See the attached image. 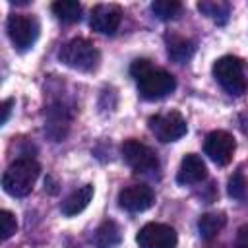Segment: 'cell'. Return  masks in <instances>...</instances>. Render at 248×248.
Masks as SVG:
<instances>
[{
	"label": "cell",
	"instance_id": "cell-19",
	"mask_svg": "<svg viewBox=\"0 0 248 248\" xmlns=\"http://www.w3.org/2000/svg\"><path fill=\"white\" fill-rule=\"evenodd\" d=\"M180 10H182V4L176 2V0H155V2H151V12L159 19H172L180 14Z\"/></svg>",
	"mask_w": 248,
	"mask_h": 248
},
{
	"label": "cell",
	"instance_id": "cell-22",
	"mask_svg": "<svg viewBox=\"0 0 248 248\" xmlns=\"http://www.w3.org/2000/svg\"><path fill=\"white\" fill-rule=\"evenodd\" d=\"M153 66H151V62L147 60V58H138V60H134L132 62V66H130V74H132V78H141L145 72H149Z\"/></svg>",
	"mask_w": 248,
	"mask_h": 248
},
{
	"label": "cell",
	"instance_id": "cell-13",
	"mask_svg": "<svg viewBox=\"0 0 248 248\" xmlns=\"http://www.w3.org/2000/svg\"><path fill=\"white\" fill-rule=\"evenodd\" d=\"M93 186L91 184H85V186H81V188H78V190H74L64 202H62V213L66 215V217H74V215H78V213H81L87 205H89V202H91V198H93Z\"/></svg>",
	"mask_w": 248,
	"mask_h": 248
},
{
	"label": "cell",
	"instance_id": "cell-14",
	"mask_svg": "<svg viewBox=\"0 0 248 248\" xmlns=\"http://www.w3.org/2000/svg\"><path fill=\"white\" fill-rule=\"evenodd\" d=\"M122 240V232L120 227L114 221H103L97 231L93 232V244L95 248H116Z\"/></svg>",
	"mask_w": 248,
	"mask_h": 248
},
{
	"label": "cell",
	"instance_id": "cell-16",
	"mask_svg": "<svg viewBox=\"0 0 248 248\" xmlns=\"http://www.w3.org/2000/svg\"><path fill=\"white\" fill-rule=\"evenodd\" d=\"M225 223H227L225 213H203L198 221V231H200L202 238L209 240V238H213L221 232Z\"/></svg>",
	"mask_w": 248,
	"mask_h": 248
},
{
	"label": "cell",
	"instance_id": "cell-4",
	"mask_svg": "<svg viewBox=\"0 0 248 248\" xmlns=\"http://www.w3.org/2000/svg\"><path fill=\"white\" fill-rule=\"evenodd\" d=\"M136 81H138L140 95L147 101H159V99L167 97L169 93H172L176 87L174 76L169 74L167 70H161V68H151L149 72H145Z\"/></svg>",
	"mask_w": 248,
	"mask_h": 248
},
{
	"label": "cell",
	"instance_id": "cell-3",
	"mask_svg": "<svg viewBox=\"0 0 248 248\" xmlns=\"http://www.w3.org/2000/svg\"><path fill=\"white\" fill-rule=\"evenodd\" d=\"M213 78L231 95H242L246 91V79L242 74V62L234 56H221L213 64Z\"/></svg>",
	"mask_w": 248,
	"mask_h": 248
},
{
	"label": "cell",
	"instance_id": "cell-8",
	"mask_svg": "<svg viewBox=\"0 0 248 248\" xmlns=\"http://www.w3.org/2000/svg\"><path fill=\"white\" fill-rule=\"evenodd\" d=\"M122 157L128 163V167L136 172H149L159 167L155 151L138 140H126L122 143Z\"/></svg>",
	"mask_w": 248,
	"mask_h": 248
},
{
	"label": "cell",
	"instance_id": "cell-18",
	"mask_svg": "<svg viewBox=\"0 0 248 248\" xmlns=\"http://www.w3.org/2000/svg\"><path fill=\"white\" fill-rule=\"evenodd\" d=\"M198 10L202 14H205V16H209L211 19H215L217 23H225L227 17H229V12H231L229 4L227 2H219V0L217 2L215 0H203V2L198 4Z\"/></svg>",
	"mask_w": 248,
	"mask_h": 248
},
{
	"label": "cell",
	"instance_id": "cell-20",
	"mask_svg": "<svg viewBox=\"0 0 248 248\" xmlns=\"http://www.w3.org/2000/svg\"><path fill=\"white\" fill-rule=\"evenodd\" d=\"M16 231H17V221H16L14 213L8 209H2L0 211V236H2V240H8Z\"/></svg>",
	"mask_w": 248,
	"mask_h": 248
},
{
	"label": "cell",
	"instance_id": "cell-12",
	"mask_svg": "<svg viewBox=\"0 0 248 248\" xmlns=\"http://www.w3.org/2000/svg\"><path fill=\"white\" fill-rule=\"evenodd\" d=\"M207 176L205 163L196 153H186L180 161V169L176 174V180L180 184H198Z\"/></svg>",
	"mask_w": 248,
	"mask_h": 248
},
{
	"label": "cell",
	"instance_id": "cell-2",
	"mask_svg": "<svg viewBox=\"0 0 248 248\" xmlns=\"http://www.w3.org/2000/svg\"><path fill=\"white\" fill-rule=\"evenodd\" d=\"M60 62H64L68 68L78 70V72H93L99 66L101 54L97 50V46L83 39V37H76L72 41H68L60 52H58Z\"/></svg>",
	"mask_w": 248,
	"mask_h": 248
},
{
	"label": "cell",
	"instance_id": "cell-10",
	"mask_svg": "<svg viewBox=\"0 0 248 248\" xmlns=\"http://www.w3.org/2000/svg\"><path fill=\"white\" fill-rule=\"evenodd\" d=\"M122 19V10L116 4H97L91 10L89 16V25L93 31L101 35H112Z\"/></svg>",
	"mask_w": 248,
	"mask_h": 248
},
{
	"label": "cell",
	"instance_id": "cell-1",
	"mask_svg": "<svg viewBox=\"0 0 248 248\" xmlns=\"http://www.w3.org/2000/svg\"><path fill=\"white\" fill-rule=\"evenodd\" d=\"M41 172V167L31 157H21L12 163L2 174V188L14 198H23L33 190V184Z\"/></svg>",
	"mask_w": 248,
	"mask_h": 248
},
{
	"label": "cell",
	"instance_id": "cell-9",
	"mask_svg": "<svg viewBox=\"0 0 248 248\" xmlns=\"http://www.w3.org/2000/svg\"><path fill=\"white\" fill-rule=\"evenodd\" d=\"M203 149H205V155L215 163V165H229L231 159H232V153L236 149V143H234V138L225 132V130H215L211 134H207L205 138V143H203Z\"/></svg>",
	"mask_w": 248,
	"mask_h": 248
},
{
	"label": "cell",
	"instance_id": "cell-6",
	"mask_svg": "<svg viewBox=\"0 0 248 248\" xmlns=\"http://www.w3.org/2000/svg\"><path fill=\"white\" fill-rule=\"evenodd\" d=\"M149 130L155 134V138L163 143H169V141H176L180 140L188 126H186V120L184 116L178 112V110H169V112H161V114H155L149 118Z\"/></svg>",
	"mask_w": 248,
	"mask_h": 248
},
{
	"label": "cell",
	"instance_id": "cell-23",
	"mask_svg": "<svg viewBox=\"0 0 248 248\" xmlns=\"http://www.w3.org/2000/svg\"><path fill=\"white\" fill-rule=\"evenodd\" d=\"M236 248H248V225L238 229L236 234Z\"/></svg>",
	"mask_w": 248,
	"mask_h": 248
},
{
	"label": "cell",
	"instance_id": "cell-21",
	"mask_svg": "<svg viewBox=\"0 0 248 248\" xmlns=\"http://www.w3.org/2000/svg\"><path fill=\"white\" fill-rule=\"evenodd\" d=\"M229 194L236 200H242L246 196V180L240 172H234L231 178H229Z\"/></svg>",
	"mask_w": 248,
	"mask_h": 248
},
{
	"label": "cell",
	"instance_id": "cell-11",
	"mask_svg": "<svg viewBox=\"0 0 248 248\" xmlns=\"http://www.w3.org/2000/svg\"><path fill=\"white\" fill-rule=\"evenodd\" d=\"M153 200H155L153 190L147 184H130V186L122 188L118 194L120 207H124L126 211H132V213H140V211L149 209Z\"/></svg>",
	"mask_w": 248,
	"mask_h": 248
},
{
	"label": "cell",
	"instance_id": "cell-7",
	"mask_svg": "<svg viewBox=\"0 0 248 248\" xmlns=\"http://www.w3.org/2000/svg\"><path fill=\"white\" fill-rule=\"evenodd\" d=\"M140 248H174L178 242L176 231L165 223H147L136 234Z\"/></svg>",
	"mask_w": 248,
	"mask_h": 248
},
{
	"label": "cell",
	"instance_id": "cell-24",
	"mask_svg": "<svg viewBox=\"0 0 248 248\" xmlns=\"http://www.w3.org/2000/svg\"><path fill=\"white\" fill-rule=\"evenodd\" d=\"M12 105H14V99H6L0 108H2V116H0V124H6L8 118H10V110H12Z\"/></svg>",
	"mask_w": 248,
	"mask_h": 248
},
{
	"label": "cell",
	"instance_id": "cell-5",
	"mask_svg": "<svg viewBox=\"0 0 248 248\" xmlns=\"http://www.w3.org/2000/svg\"><path fill=\"white\" fill-rule=\"evenodd\" d=\"M6 27H8V35L12 43L19 50L31 48L39 37V21L27 14H12L8 17Z\"/></svg>",
	"mask_w": 248,
	"mask_h": 248
},
{
	"label": "cell",
	"instance_id": "cell-15",
	"mask_svg": "<svg viewBox=\"0 0 248 248\" xmlns=\"http://www.w3.org/2000/svg\"><path fill=\"white\" fill-rule=\"evenodd\" d=\"M167 50H169V56H170L174 62L184 64V62H188V60L192 58L196 46H194V43H192L190 39L172 35V37L167 39Z\"/></svg>",
	"mask_w": 248,
	"mask_h": 248
},
{
	"label": "cell",
	"instance_id": "cell-17",
	"mask_svg": "<svg viewBox=\"0 0 248 248\" xmlns=\"http://www.w3.org/2000/svg\"><path fill=\"white\" fill-rule=\"evenodd\" d=\"M50 8L54 16L64 23H76L81 19V6L76 0H58Z\"/></svg>",
	"mask_w": 248,
	"mask_h": 248
}]
</instances>
